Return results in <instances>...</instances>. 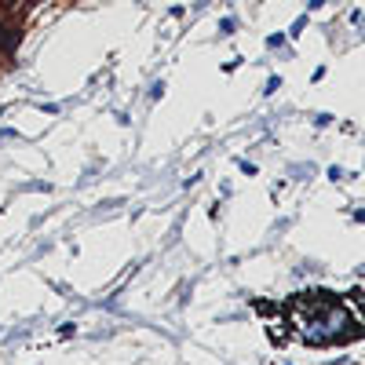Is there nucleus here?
<instances>
[{
  "mask_svg": "<svg viewBox=\"0 0 365 365\" xmlns=\"http://www.w3.org/2000/svg\"><path fill=\"white\" fill-rule=\"evenodd\" d=\"M285 322L299 344L329 347V344H347L365 332V311H361V292H329V289H307L296 292L285 303Z\"/></svg>",
  "mask_w": 365,
  "mask_h": 365,
  "instance_id": "f257e3e1",
  "label": "nucleus"
},
{
  "mask_svg": "<svg viewBox=\"0 0 365 365\" xmlns=\"http://www.w3.org/2000/svg\"><path fill=\"white\" fill-rule=\"evenodd\" d=\"M303 26H307V15H303V19H296V22H292V29H289V34H292V37H299V34H303Z\"/></svg>",
  "mask_w": 365,
  "mask_h": 365,
  "instance_id": "f03ea898",
  "label": "nucleus"
}]
</instances>
